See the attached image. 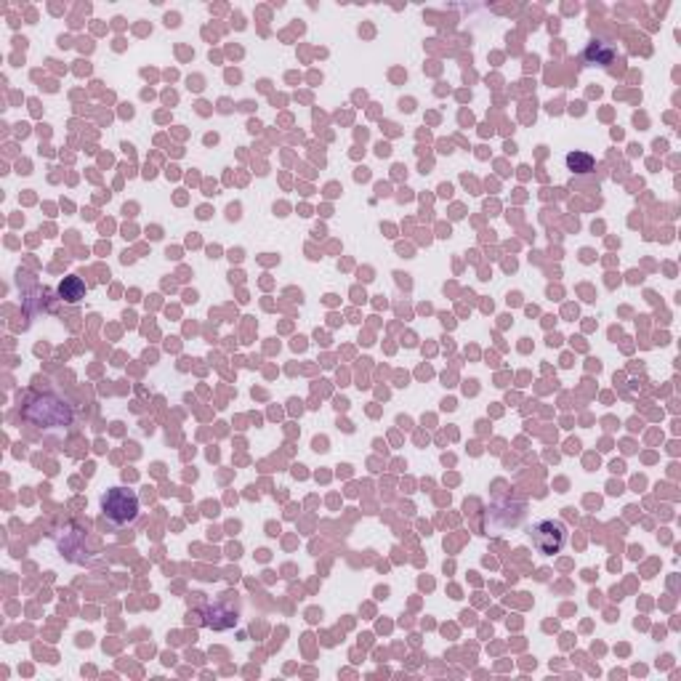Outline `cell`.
I'll use <instances>...</instances> for the list:
<instances>
[{
	"label": "cell",
	"instance_id": "6da1fadb",
	"mask_svg": "<svg viewBox=\"0 0 681 681\" xmlns=\"http://www.w3.org/2000/svg\"><path fill=\"white\" fill-rule=\"evenodd\" d=\"M101 511L115 527H125L139 517V495L128 487H112L101 495Z\"/></svg>",
	"mask_w": 681,
	"mask_h": 681
},
{
	"label": "cell",
	"instance_id": "3957f363",
	"mask_svg": "<svg viewBox=\"0 0 681 681\" xmlns=\"http://www.w3.org/2000/svg\"><path fill=\"white\" fill-rule=\"evenodd\" d=\"M564 163H567V171H570V173H578V176H588V173H593V171H596V160H593V154L580 152V149L567 152Z\"/></svg>",
	"mask_w": 681,
	"mask_h": 681
},
{
	"label": "cell",
	"instance_id": "5b68a950",
	"mask_svg": "<svg viewBox=\"0 0 681 681\" xmlns=\"http://www.w3.org/2000/svg\"><path fill=\"white\" fill-rule=\"evenodd\" d=\"M59 296L69 304H77L80 298H86V282L80 277H64V282L59 285Z\"/></svg>",
	"mask_w": 681,
	"mask_h": 681
},
{
	"label": "cell",
	"instance_id": "7a4b0ae2",
	"mask_svg": "<svg viewBox=\"0 0 681 681\" xmlns=\"http://www.w3.org/2000/svg\"><path fill=\"white\" fill-rule=\"evenodd\" d=\"M530 538H532V546H535L540 554L549 556V554H556V551L564 546L567 527H564L561 522H554V519H543V522H538V525L532 527Z\"/></svg>",
	"mask_w": 681,
	"mask_h": 681
},
{
	"label": "cell",
	"instance_id": "277c9868",
	"mask_svg": "<svg viewBox=\"0 0 681 681\" xmlns=\"http://www.w3.org/2000/svg\"><path fill=\"white\" fill-rule=\"evenodd\" d=\"M612 56H615V51H612V45L605 43V40H591L588 48H585V62H588V64L607 67L612 62Z\"/></svg>",
	"mask_w": 681,
	"mask_h": 681
}]
</instances>
